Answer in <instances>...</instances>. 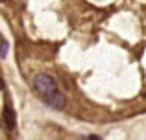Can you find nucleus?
I'll list each match as a JSON object with an SVG mask.
<instances>
[{"label": "nucleus", "instance_id": "nucleus-1", "mask_svg": "<svg viewBox=\"0 0 146 140\" xmlns=\"http://www.w3.org/2000/svg\"><path fill=\"white\" fill-rule=\"evenodd\" d=\"M33 89L44 100V103L50 105L54 109H63L65 105V98L63 94L57 90V85L54 81V78H50L46 74H37L33 78Z\"/></svg>", "mask_w": 146, "mask_h": 140}, {"label": "nucleus", "instance_id": "nucleus-2", "mask_svg": "<svg viewBox=\"0 0 146 140\" xmlns=\"http://www.w3.org/2000/svg\"><path fill=\"white\" fill-rule=\"evenodd\" d=\"M2 118H4V124H6V127H9V129H15V126H17V116H15L13 109H11V107H4Z\"/></svg>", "mask_w": 146, "mask_h": 140}, {"label": "nucleus", "instance_id": "nucleus-3", "mask_svg": "<svg viewBox=\"0 0 146 140\" xmlns=\"http://www.w3.org/2000/svg\"><path fill=\"white\" fill-rule=\"evenodd\" d=\"M6 54H7V43L6 39H0V57L6 59Z\"/></svg>", "mask_w": 146, "mask_h": 140}, {"label": "nucleus", "instance_id": "nucleus-4", "mask_svg": "<svg viewBox=\"0 0 146 140\" xmlns=\"http://www.w3.org/2000/svg\"><path fill=\"white\" fill-rule=\"evenodd\" d=\"M89 140H102V138H100V137H94V135H91Z\"/></svg>", "mask_w": 146, "mask_h": 140}]
</instances>
